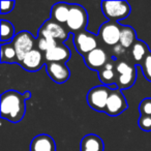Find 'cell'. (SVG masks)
<instances>
[{
  "mask_svg": "<svg viewBox=\"0 0 151 151\" xmlns=\"http://www.w3.org/2000/svg\"><path fill=\"white\" fill-rule=\"evenodd\" d=\"M70 4L65 2H57L51 9V19L60 24H66L69 15Z\"/></svg>",
  "mask_w": 151,
  "mask_h": 151,
  "instance_id": "obj_19",
  "label": "cell"
},
{
  "mask_svg": "<svg viewBox=\"0 0 151 151\" xmlns=\"http://www.w3.org/2000/svg\"><path fill=\"white\" fill-rule=\"evenodd\" d=\"M99 40L97 35L93 34L92 32L87 31V30L73 34V42L76 50L83 57L86 56L88 53H90L94 49L99 48Z\"/></svg>",
  "mask_w": 151,
  "mask_h": 151,
  "instance_id": "obj_7",
  "label": "cell"
},
{
  "mask_svg": "<svg viewBox=\"0 0 151 151\" xmlns=\"http://www.w3.org/2000/svg\"><path fill=\"white\" fill-rule=\"evenodd\" d=\"M101 12L108 21L118 22L126 19L130 14V5L124 0H105L101 3Z\"/></svg>",
  "mask_w": 151,
  "mask_h": 151,
  "instance_id": "obj_3",
  "label": "cell"
},
{
  "mask_svg": "<svg viewBox=\"0 0 151 151\" xmlns=\"http://www.w3.org/2000/svg\"><path fill=\"white\" fill-rule=\"evenodd\" d=\"M116 73H117L116 87L120 90L130 88L136 83L137 66L130 59L117 60Z\"/></svg>",
  "mask_w": 151,
  "mask_h": 151,
  "instance_id": "obj_2",
  "label": "cell"
},
{
  "mask_svg": "<svg viewBox=\"0 0 151 151\" xmlns=\"http://www.w3.org/2000/svg\"><path fill=\"white\" fill-rule=\"evenodd\" d=\"M15 4L16 2L15 1H1V9H0V12H1V15H5V14H9L11 13L12 11L14 9L15 7Z\"/></svg>",
  "mask_w": 151,
  "mask_h": 151,
  "instance_id": "obj_28",
  "label": "cell"
},
{
  "mask_svg": "<svg viewBox=\"0 0 151 151\" xmlns=\"http://www.w3.org/2000/svg\"><path fill=\"white\" fill-rule=\"evenodd\" d=\"M83 58H84V62L88 68L96 70L99 73L105 66L106 63L112 58V56L104 48L99 47V48L91 51L90 53H88Z\"/></svg>",
  "mask_w": 151,
  "mask_h": 151,
  "instance_id": "obj_11",
  "label": "cell"
},
{
  "mask_svg": "<svg viewBox=\"0 0 151 151\" xmlns=\"http://www.w3.org/2000/svg\"><path fill=\"white\" fill-rule=\"evenodd\" d=\"M12 42L16 49L19 62L25 57L26 54L36 49V38L27 30H23L16 34Z\"/></svg>",
  "mask_w": 151,
  "mask_h": 151,
  "instance_id": "obj_8",
  "label": "cell"
},
{
  "mask_svg": "<svg viewBox=\"0 0 151 151\" xmlns=\"http://www.w3.org/2000/svg\"><path fill=\"white\" fill-rule=\"evenodd\" d=\"M139 112H140V115L151 116V97L142 99L139 105Z\"/></svg>",
  "mask_w": 151,
  "mask_h": 151,
  "instance_id": "obj_26",
  "label": "cell"
},
{
  "mask_svg": "<svg viewBox=\"0 0 151 151\" xmlns=\"http://www.w3.org/2000/svg\"><path fill=\"white\" fill-rule=\"evenodd\" d=\"M128 105L124 94L118 88H112L111 93L108 99L107 107L105 113L111 117H116L127 110Z\"/></svg>",
  "mask_w": 151,
  "mask_h": 151,
  "instance_id": "obj_9",
  "label": "cell"
},
{
  "mask_svg": "<svg viewBox=\"0 0 151 151\" xmlns=\"http://www.w3.org/2000/svg\"><path fill=\"white\" fill-rule=\"evenodd\" d=\"M122 25L118 22L107 21L101 25L97 33V37L106 47H115L120 42Z\"/></svg>",
  "mask_w": 151,
  "mask_h": 151,
  "instance_id": "obj_5",
  "label": "cell"
},
{
  "mask_svg": "<svg viewBox=\"0 0 151 151\" xmlns=\"http://www.w3.org/2000/svg\"><path fill=\"white\" fill-rule=\"evenodd\" d=\"M127 51L125 48L121 46L120 44L116 45L115 47L112 48V51H111V56L113 58H115L116 60H121V59H126L124 57L127 55Z\"/></svg>",
  "mask_w": 151,
  "mask_h": 151,
  "instance_id": "obj_25",
  "label": "cell"
},
{
  "mask_svg": "<svg viewBox=\"0 0 151 151\" xmlns=\"http://www.w3.org/2000/svg\"><path fill=\"white\" fill-rule=\"evenodd\" d=\"M58 42L54 40L51 36L42 33L40 31H37V37H36V49L42 51V53L48 52L49 50L54 48Z\"/></svg>",
  "mask_w": 151,
  "mask_h": 151,
  "instance_id": "obj_22",
  "label": "cell"
},
{
  "mask_svg": "<svg viewBox=\"0 0 151 151\" xmlns=\"http://www.w3.org/2000/svg\"><path fill=\"white\" fill-rule=\"evenodd\" d=\"M88 25V14L84 6L80 4H70L69 15L66 21V28L73 34L86 30Z\"/></svg>",
  "mask_w": 151,
  "mask_h": 151,
  "instance_id": "obj_4",
  "label": "cell"
},
{
  "mask_svg": "<svg viewBox=\"0 0 151 151\" xmlns=\"http://www.w3.org/2000/svg\"><path fill=\"white\" fill-rule=\"evenodd\" d=\"M38 31L51 36V37L54 38L56 42H62V44L69 36L68 29H67L66 27H64L62 24L52 20L51 18L46 20V21L42 23V25L40 27Z\"/></svg>",
  "mask_w": 151,
  "mask_h": 151,
  "instance_id": "obj_10",
  "label": "cell"
},
{
  "mask_svg": "<svg viewBox=\"0 0 151 151\" xmlns=\"http://www.w3.org/2000/svg\"><path fill=\"white\" fill-rule=\"evenodd\" d=\"M20 64L24 69L28 71H37L42 68V65L46 63L45 54L38 49H34L31 52L25 55L23 59L20 61Z\"/></svg>",
  "mask_w": 151,
  "mask_h": 151,
  "instance_id": "obj_14",
  "label": "cell"
},
{
  "mask_svg": "<svg viewBox=\"0 0 151 151\" xmlns=\"http://www.w3.org/2000/svg\"><path fill=\"white\" fill-rule=\"evenodd\" d=\"M138 125L144 132H151V116L141 115L138 120Z\"/></svg>",
  "mask_w": 151,
  "mask_h": 151,
  "instance_id": "obj_27",
  "label": "cell"
},
{
  "mask_svg": "<svg viewBox=\"0 0 151 151\" xmlns=\"http://www.w3.org/2000/svg\"><path fill=\"white\" fill-rule=\"evenodd\" d=\"M112 88L106 85H99L91 88L87 93V103L92 110L97 112H105L108 99Z\"/></svg>",
  "mask_w": 151,
  "mask_h": 151,
  "instance_id": "obj_6",
  "label": "cell"
},
{
  "mask_svg": "<svg viewBox=\"0 0 151 151\" xmlns=\"http://www.w3.org/2000/svg\"><path fill=\"white\" fill-rule=\"evenodd\" d=\"M116 65H117V60L112 57L106 65L99 71V78L101 82L106 86H112L116 85V80H117V73H116Z\"/></svg>",
  "mask_w": 151,
  "mask_h": 151,
  "instance_id": "obj_15",
  "label": "cell"
},
{
  "mask_svg": "<svg viewBox=\"0 0 151 151\" xmlns=\"http://www.w3.org/2000/svg\"><path fill=\"white\" fill-rule=\"evenodd\" d=\"M24 97H25V99L27 101V99H30V97H31V93H30V91H25V92L23 93Z\"/></svg>",
  "mask_w": 151,
  "mask_h": 151,
  "instance_id": "obj_29",
  "label": "cell"
},
{
  "mask_svg": "<svg viewBox=\"0 0 151 151\" xmlns=\"http://www.w3.org/2000/svg\"><path fill=\"white\" fill-rule=\"evenodd\" d=\"M150 52L149 47L145 42L141 40H137V42L132 45V47L129 49V55H130V60L134 63V64H142L144 61L145 57L147 54Z\"/></svg>",
  "mask_w": 151,
  "mask_h": 151,
  "instance_id": "obj_18",
  "label": "cell"
},
{
  "mask_svg": "<svg viewBox=\"0 0 151 151\" xmlns=\"http://www.w3.org/2000/svg\"><path fill=\"white\" fill-rule=\"evenodd\" d=\"M141 68H142L143 75L146 78V80L151 82V51L145 57L144 61L141 64Z\"/></svg>",
  "mask_w": 151,
  "mask_h": 151,
  "instance_id": "obj_24",
  "label": "cell"
},
{
  "mask_svg": "<svg viewBox=\"0 0 151 151\" xmlns=\"http://www.w3.org/2000/svg\"><path fill=\"white\" fill-rule=\"evenodd\" d=\"M104 149H105L104 141L97 134H86L81 140L80 151H104Z\"/></svg>",
  "mask_w": 151,
  "mask_h": 151,
  "instance_id": "obj_17",
  "label": "cell"
},
{
  "mask_svg": "<svg viewBox=\"0 0 151 151\" xmlns=\"http://www.w3.org/2000/svg\"><path fill=\"white\" fill-rule=\"evenodd\" d=\"M15 35V28L13 24L6 20H1V44L11 42Z\"/></svg>",
  "mask_w": 151,
  "mask_h": 151,
  "instance_id": "obj_23",
  "label": "cell"
},
{
  "mask_svg": "<svg viewBox=\"0 0 151 151\" xmlns=\"http://www.w3.org/2000/svg\"><path fill=\"white\" fill-rule=\"evenodd\" d=\"M1 62L2 63H16L19 62L18 55L13 42L1 44Z\"/></svg>",
  "mask_w": 151,
  "mask_h": 151,
  "instance_id": "obj_21",
  "label": "cell"
},
{
  "mask_svg": "<svg viewBox=\"0 0 151 151\" xmlns=\"http://www.w3.org/2000/svg\"><path fill=\"white\" fill-rule=\"evenodd\" d=\"M46 63L57 62V63H65L70 59L71 52L66 45L62 42H58L53 49L49 50L48 52L44 53Z\"/></svg>",
  "mask_w": 151,
  "mask_h": 151,
  "instance_id": "obj_13",
  "label": "cell"
},
{
  "mask_svg": "<svg viewBox=\"0 0 151 151\" xmlns=\"http://www.w3.org/2000/svg\"><path fill=\"white\" fill-rule=\"evenodd\" d=\"M46 70L49 77L57 84H63L70 77V70L65 63H46Z\"/></svg>",
  "mask_w": 151,
  "mask_h": 151,
  "instance_id": "obj_12",
  "label": "cell"
},
{
  "mask_svg": "<svg viewBox=\"0 0 151 151\" xmlns=\"http://www.w3.org/2000/svg\"><path fill=\"white\" fill-rule=\"evenodd\" d=\"M137 42V33L136 30L132 27L127 25H122L121 34H120V42L119 44L126 50H129L132 45Z\"/></svg>",
  "mask_w": 151,
  "mask_h": 151,
  "instance_id": "obj_20",
  "label": "cell"
},
{
  "mask_svg": "<svg viewBox=\"0 0 151 151\" xmlns=\"http://www.w3.org/2000/svg\"><path fill=\"white\" fill-rule=\"evenodd\" d=\"M30 151H56L54 139L46 134L34 137L30 143Z\"/></svg>",
  "mask_w": 151,
  "mask_h": 151,
  "instance_id": "obj_16",
  "label": "cell"
},
{
  "mask_svg": "<svg viewBox=\"0 0 151 151\" xmlns=\"http://www.w3.org/2000/svg\"><path fill=\"white\" fill-rule=\"evenodd\" d=\"M26 99L23 93L16 90L5 91L1 94L0 112L1 118L6 119L13 123L20 122L23 119L26 112Z\"/></svg>",
  "mask_w": 151,
  "mask_h": 151,
  "instance_id": "obj_1",
  "label": "cell"
}]
</instances>
